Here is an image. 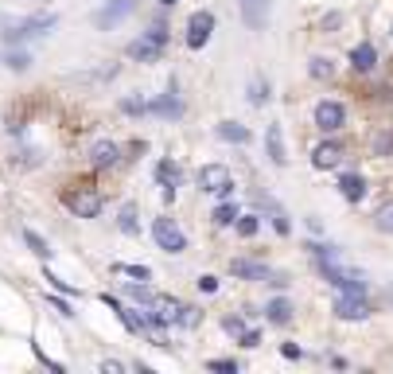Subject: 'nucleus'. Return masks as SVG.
<instances>
[{
    "label": "nucleus",
    "mask_w": 393,
    "mask_h": 374,
    "mask_svg": "<svg viewBox=\"0 0 393 374\" xmlns=\"http://www.w3.org/2000/svg\"><path fill=\"white\" fill-rule=\"evenodd\" d=\"M101 370H105V374H121V370H125V363H117V359H105V363H101Z\"/></svg>",
    "instance_id": "obj_41"
},
{
    "label": "nucleus",
    "mask_w": 393,
    "mask_h": 374,
    "mask_svg": "<svg viewBox=\"0 0 393 374\" xmlns=\"http://www.w3.org/2000/svg\"><path fill=\"white\" fill-rule=\"evenodd\" d=\"M164 47H167V32L156 24V27H148V32H144L141 39L129 43L125 55L133 58V63H156V58L164 55Z\"/></svg>",
    "instance_id": "obj_2"
},
{
    "label": "nucleus",
    "mask_w": 393,
    "mask_h": 374,
    "mask_svg": "<svg viewBox=\"0 0 393 374\" xmlns=\"http://www.w3.org/2000/svg\"><path fill=\"white\" fill-rule=\"evenodd\" d=\"M238 215H242V211H238V203H218L210 218H214L218 226H234V218H238Z\"/></svg>",
    "instance_id": "obj_28"
},
{
    "label": "nucleus",
    "mask_w": 393,
    "mask_h": 374,
    "mask_svg": "<svg viewBox=\"0 0 393 374\" xmlns=\"http://www.w3.org/2000/svg\"><path fill=\"white\" fill-rule=\"evenodd\" d=\"M90 164L94 168H113V164H121V144L117 141H94L90 144Z\"/></svg>",
    "instance_id": "obj_11"
},
{
    "label": "nucleus",
    "mask_w": 393,
    "mask_h": 374,
    "mask_svg": "<svg viewBox=\"0 0 393 374\" xmlns=\"http://www.w3.org/2000/svg\"><path fill=\"white\" fill-rule=\"evenodd\" d=\"M250 101H253V106H265V101H269V86L261 82V78H253V82H250Z\"/></svg>",
    "instance_id": "obj_33"
},
{
    "label": "nucleus",
    "mask_w": 393,
    "mask_h": 374,
    "mask_svg": "<svg viewBox=\"0 0 393 374\" xmlns=\"http://www.w3.org/2000/svg\"><path fill=\"white\" fill-rule=\"evenodd\" d=\"M121 109H125V113H148V101H136V98H125V101H121Z\"/></svg>",
    "instance_id": "obj_38"
},
{
    "label": "nucleus",
    "mask_w": 393,
    "mask_h": 374,
    "mask_svg": "<svg viewBox=\"0 0 393 374\" xmlns=\"http://www.w3.org/2000/svg\"><path fill=\"white\" fill-rule=\"evenodd\" d=\"M160 4H164V8H176V4H179V0H160Z\"/></svg>",
    "instance_id": "obj_44"
},
{
    "label": "nucleus",
    "mask_w": 393,
    "mask_h": 374,
    "mask_svg": "<svg viewBox=\"0 0 393 374\" xmlns=\"http://www.w3.org/2000/svg\"><path fill=\"white\" fill-rule=\"evenodd\" d=\"M281 355H285V359H300V355H304V351H300V347H296V343H285V347H281Z\"/></svg>",
    "instance_id": "obj_43"
},
{
    "label": "nucleus",
    "mask_w": 393,
    "mask_h": 374,
    "mask_svg": "<svg viewBox=\"0 0 393 374\" xmlns=\"http://www.w3.org/2000/svg\"><path fill=\"white\" fill-rule=\"evenodd\" d=\"M47 281L55 285L59 292H75V285H70V281H63V277H55V273H47Z\"/></svg>",
    "instance_id": "obj_40"
},
{
    "label": "nucleus",
    "mask_w": 393,
    "mask_h": 374,
    "mask_svg": "<svg viewBox=\"0 0 393 374\" xmlns=\"http://www.w3.org/2000/svg\"><path fill=\"white\" fill-rule=\"evenodd\" d=\"M152 238L164 254H183L187 249V234L179 230L176 218H152Z\"/></svg>",
    "instance_id": "obj_3"
},
{
    "label": "nucleus",
    "mask_w": 393,
    "mask_h": 374,
    "mask_svg": "<svg viewBox=\"0 0 393 374\" xmlns=\"http://www.w3.org/2000/svg\"><path fill=\"white\" fill-rule=\"evenodd\" d=\"M210 35H214V12H207V8L191 12V20H187V47L202 51L210 43Z\"/></svg>",
    "instance_id": "obj_7"
},
{
    "label": "nucleus",
    "mask_w": 393,
    "mask_h": 374,
    "mask_svg": "<svg viewBox=\"0 0 393 374\" xmlns=\"http://www.w3.org/2000/svg\"><path fill=\"white\" fill-rule=\"evenodd\" d=\"M265 149H269V160L276 168L288 164V152H285V133H281V125H269L265 129Z\"/></svg>",
    "instance_id": "obj_14"
},
{
    "label": "nucleus",
    "mask_w": 393,
    "mask_h": 374,
    "mask_svg": "<svg viewBox=\"0 0 393 374\" xmlns=\"http://www.w3.org/2000/svg\"><path fill=\"white\" fill-rule=\"evenodd\" d=\"M117 226H121V234H129V238H136V234H141V223H136V207H133V203H125V207H121Z\"/></svg>",
    "instance_id": "obj_23"
},
{
    "label": "nucleus",
    "mask_w": 393,
    "mask_h": 374,
    "mask_svg": "<svg viewBox=\"0 0 393 374\" xmlns=\"http://www.w3.org/2000/svg\"><path fill=\"white\" fill-rule=\"evenodd\" d=\"M343 160V144L339 141H319L316 149H311V164L316 168H335Z\"/></svg>",
    "instance_id": "obj_15"
},
{
    "label": "nucleus",
    "mask_w": 393,
    "mask_h": 374,
    "mask_svg": "<svg viewBox=\"0 0 393 374\" xmlns=\"http://www.w3.org/2000/svg\"><path fill=\"white\" fill-rule=\"evenodd\" d=\"M351 67L359 70V75H370V70L378 67V51H374V43H359V47H351Z\"/></svg>",
    "instance_id": "obj_18"
},
{
    "label": "nucleus",
    "mask_w": 393,
    "mask_h": 374,
    "mask_svg": "<svg viewBox=\"0 0 393 374\" xmlns=\"http://www.w3.org/2000/svg\"><path fill=\"white\" fill-rule=\"evenodd\" d=\"M234 226H238V234H242V238H253V234L261 230L257 215H238V218H234Z\"/></svg>",
    "instance_id": "obj_31"
},
{
    "label": "nucleus",
    "mask_w": 393,
    "mask_h": 374,
    "mask_svg": "<svg viewBox=\"0 0 393 374\" xmlns=\"http://www.w3.org/2000/svg\"><path fill=\"white\" fill-rule=\"evenodd\" d=\"M55 24H59V16H55V12H43V16H24V20H4V43H8V47H20V43H27V39H39V35H47Z\"/></svg>",
    "instance_id": "obj_1"
},
{
    "label": "nucleus",
    "mask_w": 393,
    "mask_h": 374,
    "mask_svg": "<svg viewBox=\"0 0 393 374\" xmlns=\"http://www.w3.org/2000/svg\"><path fill=\"white\" fill-rule=\"evenodd\" d=\"M136 4H141V0H105V4H101V8L94 12V27H98V32H113V27H117L121 20L133 16Z\"/></svg>",
    "instance_id": "obj_4"
},
{
    "label": "nucleus",
    "mask_w": 393,
    "mask_h": 374,
    "mask_svg": "<svg viewBox=\"0 0 393 374\" xmlns=\"http://www.w3.org/2000/svg\"><path fill=\"white\" fill-rule=\"evenodd\" d=\"M230 277H238V281H273V285H285V277L273 273L265 261H253V258H234V261H230Z\"/></svg>",
    "instance_id": "obj_6"
},
{
    "label": "nucleus",
    "mask_w": 393,
    "mask_h": 374,
    "mask_svg": "<svg viewBox=\"0 0 393 374\" xmlns=\"http://www.w3.org/2000/svg\"><path fill=\"white\" fill-rule=\"evenodd\" d=\"M393 152V133H378L374 137V156H389Z\"/></svg>",
    "instance_id": "obj_34"
},
{
    "label": "nucleus",
    "mask_w": 393,
    "mask_h": 374,
    "mask_svg": "<svg viewBox=\"0 0 393 374\" xmlns=\"http://www.w3.org/2000/svg\"><path fill=\"white\" fill-rule=\"evenodd\" d=\"M207 370H218V374H238V363H234V359H210Z\"/></svg>",
    "instance_id": "obj_35"
},
{
    "label": "nucleus",
    "mask_w": 393,
    "mask_h": 374,
    "mask_svg": "<svg viewBox=\"0 0 393 374\" xmlns=\"http://www.w3.org/2000/svg\"><path fill=\"white\" fill-rule=\"evenodd\" d=\"M148 113L167 117V121H179V117H183V101H179L176 90H167V94H160L156 101H148Z\"/></svg>",
    "instance_id": "obj_12"
},
{
    "label": "nucleus",
    "mask_w": 393,
    "mask_h": 374,
    "mask_svg": "<svg viewBox=\"0 0 393 374\" xmlns=\"http://www.w3.org/2000/svg\"><path fill=\"white\" fill-rule=\"evenodd\" d=\"M265 207H269V218H273V230H276V234H288V230H292V223H288V215H285V211H281V207H276L273 199H265Z\"/></svg>",
    "instance_id": "obj_29"
},
{
    "label": "nucleus",
    "mask_w": 393,
    "mask_h": 374,
    "mask_svg": "<svg viewBox=\"0 0 393 374\" xmlns=\"http://www.w3.org/2000/svg\"><path fill=\"white\" fill-rule=\"evenodd\" d=\"M199 320H202V312L195 304H179L176 316H172V324L176 328H199Z\"/></svg>",
    "instance_id": "obj_22"
},
{
    "label": "nucleus",
    "mask_w": 393,
    "mask_h": 374,
    "mask_svg": "<svg viewBox=\"0 0 393 374\" xmlns=\"http://www.w3.org/2000/svg\"><path fill=\"white\" fill-rule=\"evenodd\" d=\"M4 67H8L12 75H24V70H32V55H27L24 47H8L4 51Z\"/></svg>",
    "instance_id": "obj_20"
},
{
    "label": "nucleus",
    "mask_w": 393,
    "mask_h": 374,
    "mask_svg": "<svg viewBox=\"0 0 393 374\" xmlns=\"http://www.w3.org/2000/svg\"><path fill=\"white\" fill-rule=\"evenodd\" d=\"M214 133L222 137V141H230V144H250V129H245V125H238V121H218Z\"/></svg>",
    "instance_id": "obj_19"
},
{
    "label": "nucleus",
    "mask_w": 393,
    "mask_h": 374,
    "mask_svg": "<svg viewBox=\"0 0 393 374\" xmlns=\"http://www.w3.org/2000/svg\"><path fill=\"white\" fill-rule=\"evenodd\" d=\"M308 75L323 82V78H331V75H335V63H331V58H323V55H316V58L308 63Z\"/></svg>",
    "instance_id": "obj_27"
},
{
    "label": "nucleus",
    "mask_w": 393,
    "mask_h": 374,
    "mask_svg": "<svg viewBox=\"0 0 393 374\" xmlns=\"http://www.w3.org/2000/svg\"><path fill=\"white\" fill-rule=\"evenodd\" d=\"M238 8H242L245 27H253V32L269 24V0H238Z\"/></svg>",
    "instance_id": "obj_13"
},
{
    "label": "nucleus",
    "mask_w": 393,
    "mask_h": 374,
    "mask_svg": "<svg viewBox=\"0 0 393 374\" xmlns=\"http://www.w3.org/2000/svg\"><path fill=\"white\" fill-rule=\"evenodd\" d=\"M335 316L339 320H366L370 316V304L362 292H339L335 297Z\"/></svg>",
    "instance_id": "obj_9"
},
{
    "label": "nucleus",
    "mask_w": 393,
    "mask_h": 374,
    "mask_svg": "<svg viewBox=\"0 0 393 374\" xmlns=\"http://www.w3.org/2000/svg\"><path fill=\"white\" fill-rule=\"evenodd\" d=\"M199 192L230 195V192H234V172H230L226 164H202L199 168Z\"/></svg>",
    "instance_id": "obj_5"
},
{
    "label": "nucleus",
    "mask_w": 393,
    "mask_h": 374,
    "mask_svg": "<svg viewBox=\"0 0 393 374\" xmlns=\"http://www.w3.org/2000/svg\"><path fill=\"white\" fill-rule=\"evenodd\" d=\"M222 328H226V335H242L245 332V320L242 316H226V320H222Z\"/></svg>",
    "instance_id": "obj_36"
},
{
    "label": "nucleus",
    "mask_w": 393,
    "mask_h": 374,
    "mask_svg": "<svg viewBox=\"0 0 393 374\" xmlns=\"http://www.w3.org/2000/svg\"><path fill=\"white\" fill-rule=\"evenodd\" d=\"M374 230H382V234H393V203H385V207H378V215H374Z\"/></svg>",
    "instance_id": "obj_30"
},
{
    "label": "nucleus",
    "mask_w": 393,
    "mask_h": 374,
    "mask_svg": "<svg viewBox=\"0 0 393 374\" xmlns=\"http://www.w3.org/2000/svg\"><path fill=\"white\" fill-rule=\"evenodd\" d=\"M125 297L129 300H136V304H152V300H156V292L148 289V281H141V285H125Z\"/></svg>",
    "instance_id": "obj_26"
},
{
    "label": "nucleus",
    "mask_w": 393,
    "mask_h": 374,
    "mask_svg": "<svg viewBox=\"0 0 393 374\" xmlns=\"http://www.w3.org/2000/svg\"><path fill=\"white\" fill-rule=\"evenodd\" d=\"M292 312H296L292 300H285V297H273V300L265 304V320H269V324H276V328L292 324Z\"/></svg>",
    "instance_id": "obj_16"
},
{
    "label": "nucleus",
    "mask_w": 393,
    "mask_h": 374,
    "mask_svg": "<svg viewBox=\"0 0 393 374\" xmlns=\"http://www.w3.org/2000/svg\"><path fill=\"white\" fill-rule=\"evenodd\" d=\"M257 343H261V332H257V328H245V332H242V347H257Z\"/></svg>",
    "instance_id": "obj_39"
},
{
    "label": "nucleus",
    "mask_w": 393,
    "mask_h": 374,
    "mask_svg": "<svg viewBox=\"0 0 393 374\" xmlns=\"http://www.w3.org/2000/svg\"><path fill=\"white\" fill-rule=\"evenodd\" d=\"M47 304L55 308V312H59V316H67V320L75 316V308H70V304H67V300H63V297H47Z\"/></svg>",
    "instance_id": "obj_37"
},
{
    "label": "nucleus",
    "mask_w": 393,
    "mask_h": 374,
    "mask_svg": "<svg viewBox=\"0 0 393 374\" xmlns=\"http://www.w3.org/2000/svg\"><path fill=\"white\" fill-rule=\"evenodd\" d=\"M24 242H27V249H32L35 258L51 261V254H55V249H51V246H47V242H43V238H39V234H35V230H24Z\"/></svg>",
    "instance_id": "obj_25"
},
{
    "label": "nucleus",
    "mask_w": 393,
    "mask_h": 374,
    "mask_svg": "<svg viewBox=\"0 0 393 374\" xmlns=\"http://www.w3.org/2000/svg\"><path fill=\"white\" fill-rule=\"evenodd\" d=\"M113 269H117V273H125V277H136V281H152V269L148 266H121V261H117Z\"/></svg>",
    "instance_id": "obj_32"
},
{
    "label": "nucleus",
    "mask_w": 393,
    "mask_h": 374,
    "mask_svg": "<svg viewBox=\"0 0 393 374\" xmlns=\"http://www.w3.org/2000/svg\"><path fill=\"white\" fill-rule=\"evenodd\" d=\"M63 203H67V211L78 215V218H98L101 215V195H94V192H70Z\"/></svg>",
    "instance_id": "obj_10"
},
{
    "label": "nucleus",
    "mask_w": 393,
    "mask_h": 374,
    "mask_svg": "<svg viewBox=\"0 0 393 374\" xmlns=\"http://www.w3.org/2000/svg\"><path fill=\"white\" fill-rule=\"evenodd\" d=\"M156 180L164 192H176L179 187V164H172V160H160L156 164Z\"/></svg>",
    "instance_id": "obj_21"
},
{
    "label": "nucleus",
    "mask_w": 393,
    "mask_h": 374,
    "mask_svg": "<svg viewBox=\"0 0 393 374\" xmlns=\"http://www.w3.org/2000/svg\"><path fill=\"white\" fill-rule=\"evenodd\" d=\"M199 289L202 292H214L218 289V277H199Z\"/></svg>",
    "instance_id": "obj_42"
},
{
    "label": "nucleus",
    "mask_w": 393,
    "mask_h": 374,
    "mask_svg": "<svg viewBox=\"0 0 393 374\" xmlns=\"http://www.w3.org/2000/svg\"><path fill=\"white\" fill-rule=\"evenodd\" d=\"M308 254H311L316 261H343L339 246H323V242H308Z\"/></svg>",
    "instance_id": "obj_24"
},
{
    "label": "nucleus",
    "mask_w": 393,
    "mask_h": 374,
    "mask_svg": "<svg viewBox=\"0 0 393 374\" xmlns=\"http://www.w3.org/2000/svg\"><path fill=\"white\" fill-rule=\"evenodd\" d=\"M347 125V109H343V101H331V98H323L316 106V129L319 133H339Z\"/></svg>",
    "instance_id": "obj_8"
},
{
    "label": "nucleus",
    "mask_w": 393,
    "mask_h": 374,
    "mask_svg": "<svg viewBox=\"0 0 393 374\" xmlns=\"http://www.w3.org/2000/svg\"><path fill=\"white\" fill-rule=\"evenodd\" d=\"M339 195H343L347 203H362L366 199V180H362L359 172H347L343 180H339Z\"/></svg>",
    "instance_id": "obj_17"
}]
</instances>
